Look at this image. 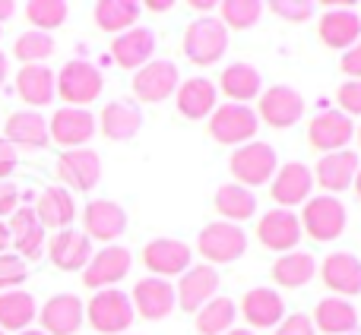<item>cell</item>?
Instances as JSON below:
<instances>
[{
    "label": "cell",
    "mask_w": 361,
    "mask_h": 335,
    "mask_svg": "<svg viewBox=\"0 0 361 335\" xmlns=\"http://www.w3.org/2000/svg\"><path fill=\"white\" fill-rule=\"evenodd\" d=\"M102 70L89 61H70L63 63V70L57 73V95L70 105H92L102 95Z\"/></svg>",
    "instance_id": "cell-7"
},
{
    "label": "cell",
    "mask_w": 361,
    "mask_h": 335,
    "mask_svg": "<svg viewBox=\"0 0 361 335\" xmlns=\"http://www.w3.org/2000/svg\"><path fill=\"white\" fill-rule=\"evenodd\" d=\"M86 317L89 326L102 335H121L130 329L133 323V304H130V294H124L121 288H105L99 291L86 307Z\"/></svg>",
    "instance_id": "cell-1"
},
{
    "label": "cell",
    "mask_w": 361,
    "mask_h": 335,
    "mask_svg": "<svg viewBox=\"0 0 361 335\" xmlns=\"http://www.w3.org/2000/svg\"><path fill=\"white\" fill-rule=\"evenodd\" d=\"M355 137V127H352V118H345L343 111H324L307 124V139H311L314 149L320 152H343L345 146Z\"/></svg>",
    "instance_id": "cell-18"
},
{
    "label": "cell",
    "mask_w": 361,
    "mask_h": 335,
    "mask_svg": "<svg viewBox=\"0 0 361 335\" xmlns=\"http://www.w3.org/2000/svg\"><path fill=\"white\" fill-rule=\"evenodd\" d=\"M269 190H273V199L286 209L292 206H301L311 199V190H314V171L307 168L305 162H288L282 168H276L273 180H269Z\"/></svg>",
    "instance_id": "cell-17"
},
{
    "label": "cell",
    "mask_w": 361,
    "mask_h": 335,
    "mask_svg": "<svg viewBox=\"0 0 361 335\" xmlns=\"http://www.w3.org/2000/svg\"><path fill=\"white\" fill-rule=\"evenodd\" d=\"M102 133H105L108 139H114V143H127V139H133L140 133V127H143V111H140L133 101H108L105 108H102Z\"/></svg>",
    "instance_id": "cell-30"
},
{
    "label": "cell",
    "mask_w": 361,
    "mask_h": 335,
    "mask_svg": "<svg viewBox=\"0 0 361 335\" xmlns=\"http://www.w3.org/2000/svg\"><path fill=\"white\" fill-rule=\"evenodd\" d=\"M241 313L257 329H273V326H279L286 320V301H282V294L276 288H254V291L244 294Z\"/></svg>",
    "instance_id": "cell-24"
},
{
    "label": "cell",
    "mask_w": 361,
    "mask_h": 335,
    "mask_svg": "<svg viewBox=\"0 0 361 335\" xmlns=\"http://www.w3.org/2000/svg\"><path fill=\"white\" fill-rule=\"evenodd\" d=\"M16 92L32 108L51 105L57 95V73L51 67H44V63H25L16 73Z\"/></svg>",
    "instance_id": "cell-25"
},
{
    "label": "cell",
    "mask_w": 361,
    "mask_h": 335,
    "mask_svg": "<svg viewBox=\"0 0 361 335\" xmlns=\"http://www.w3.org/2000/svg\"><path fill=\"white\" fill-rule=\"evenodd\" d=\"M130 263H133L130 260V250L108 244L105 250L92 253L89 266L82 269V282H86L89 288H99V291H105V288H114L121 279H127V272H130Z\"/></svg>",
    "instance_id": "cell-10"
},
{
    "label": "cell",
    "mask_w": 361,
    "mask_h": 335,
    "mask_svg": "<svg viewBox=\"0 0 361 335\" xmlns=\"http://www.w3.org/2000/svg\"><path fill=\"white\" fill-rule=\"evenodd\" d=\"M13 13H16V4L13 0H0V23H6Z\"/></svg>",
    "instance_id": "cell-51"
},
{
    "label": "cell",
    "mask_w": 361,
    "mask_h": 335,
    "mask_svg": "<svg viewBox=\"0 0 361 335\" xmlns=\"http://www.w3.org/2000/svg\"><path fill=\"white\" fill-rule=\"evenodd\" d=\"M175 99H178V111L184 114L187 120H203L216 111V82L203 80V76L187 80L178 86Z\"/></svg>",
    "instance_id": "cell-33"
},
{
    "label": "cell",
    "mask_w": 361,
    "mask_h": 335,
    "mask_svg": "<svg viewBox=\"0 0 361 335\" xmlns=\"http://www.w3.org/2000/svg\"><path fill=\"white\" fill-rule=\"evenodd\" d=\"M146 10H152V13H165V10H171L175 6V0H146Z\"/></svg>",
    "instance_id": "cell-50"
},
{
    "label": "cell",
    "mask_w": 361,
    "mask_h": 335,
    "mask_svg": "<svg viewBox=\"0 0 361 335\" xmlns=\"http://www.w3.org/2000/svg\"><path fill=\"white\" fill-rule=\"evenodd\" d=\"M19 190L16 184H6V180H0V222H4V215H13V212L19 209Z\"/></svg>",
    "instance_id": "cell-47"
},
{
    "label": "cell",
    "mask_w": 361,
    "mask_h": 335,
    "mask_svg": "<svg viewBox=\"0 0 361 335\" xmlns=\"http://www.w3.org/2000/svg\"><path fill=\"white\" fill-rule=\"evenodd\" d=\"M0 335H6V332H4V329H0Z\"/></svg>",
    "instance_id": "cell-59"
},
{
    "label": "cell",
    "mask_w": 361,
    "mask_h": 335,
    "mask_svg": "<svg viewBox=\"0 0 361 335\" xmlns=\"http://www.w3.org/2000/svg\"><path fill=\"white\" fill-rule=\"evenodd\" d=\"M38 215V222H42V228H70V222L76 218V206H73V196H70V190H63V187H48V190L38 196V203L32 206Z\"/></svg>",
    "instance_id": "cell-34"
},
{
    "label": "cell",
    "mask_w": 361,
    "mask_h": 335,
    "mask_svg": "<svg viewBox=\"0 0 361 335\" xmlns=\"http://www.w3.org/2000/svg\"><path fill=\"white\" fill-rule=\"evenodd\" d=\"M25 275H29V266L25 260L13 253H0V291H13L16 285H23Z\"/></svg>",
    "instance_id": "cell-44"
},
{
    "label": "cell",
    "mask_w": 361,
    "mask_h": 335,
    "mask_svg": "<svg viewBox=\"0 0 361 335\" xmlns=\"http://www.w3.org/2000/svg\"><path fill=\"white\" fill-rule=\"evenodd\" d=\"M67 13H70V6L63 4V0H29V4H25L29 23L35 25L38 32H48V35H51V29L67 23Z\"/></svg>",
    "instance_id": "cell-41"
},
{
    "label": "cell",
    "mask_w": 361,
    "mask_h": 335,
    "mask_svg": "<svg viewBox=\"0 0 361 335\" xmlns=\"http://www.w3.org/2000/svg\"><path fill=\"white\" fill-rule=\"evenodd\" d=\"M225 335H254V332H250V329H228Z\"/></svg>",
    "instance_id": "cell-56"
},
{
    "label": "cell",
    "mask_w": 361,
    "mask_h": 335,
    "mask_svg": "<svg viewBox=\"0 0 361 335\" xmlns=\"http://www.w3.org/2000/svg\"><path fill=\"white\" fill-rule=\"evenodd\" d=\"M320 279L336 298H355L361 294V260L355 253H330L324 260Z\"/></svg>",
    "instance_id": "cell-23"
},
{
    "label": "cell",
    "mask_w": 361,
    "mask_h": 335,
    "mask_svg": "<svg viewBox=\"0 0 361 335\" xmlns=\"http://www.w3.org/2000/svg\"><path fill=\"white\" fill-rule=\"evenodd\" d=\"M219 89L231 99V105H247L250 99H257V95L263 92V76L254 63L238 61V63H228V67L222 70Z\"/></svg>",
    "instance_id": "cell-28"
},
{
    "label": "cell",
    "mask_w": 361,
    "mask_h": 335,
    "mask_svg": "<svg viewBox=\"0 0 361 335\" xmlns=\"http://www.w3.org/2000/svg\"><path fill=\"white\" fill-rule=\"evenodd\" d=\"M6 73H10V57L0 51V86H4V80H6Z\"/></svg>",
    "instance_id": "cell-53"
},
{
    "label": "cell",
    "mask_w": 361,
    "mask_h": 335,
    "mask_svg": "<svg viewBox=\"0 0 361 335\" xmlns=\"http://www.w3.org/2000/svg\"><path fill=\"white\" fill-rule=\"evenodd\" d=\"M358 143H361V130H358Z\"/></svg>",
    "instance_id": "cell-58"
},
{
    "label": "cell",
    "mask_w": 361,
    "mask_h": 335,
    "mask_svg": "<svg viewBox=\"0 0 361 335\" xmlns=\"http://www.w3.org/2000/svg\"><path fill=\"white\" fill-rule=\"evenodd\" d=\"M10 247V228H6V222H0V253Z\"/></svg>",
    "instance_id": "cell-52"
},
{
    "label": "cell",
    "mask_w": 361,
    "mask_h": 335,
    "mask_svg": "<svg viewBox=\"0 0 361 335\" xmlns=\"http://www.w3.org/2000/svg\"><path fill=\"white\" fill-rule=\"evenodd\" d=\"M301 231L314 237V241H336L345 231V222H349V212H345L343 199L336 196H314L305 203V212H301Z\"/></svg>",
    "instance_id": "cell-5"
},
{
    "label": "cell",
    "mask_w": 361,
    "mask_h": 335,
    "mask_svg": "<svg viewBox=\"0 0 361 335\" xmlns=\"http://www.w3.org/2000/svg\"><path fill=\"white\" fill-rule=\"evenodd\" d=\"M48 137L63 149H86V143L95 137V118L86 108H61L48 124Z\"/></svg>",
    "instance_id": "cell-13"
},
{
    "label": "cell",
    "mask_w": 361,
    "mask_h": 335,
    "mask_svg": "<svg viewBox=\"0 0 361 335\" xmlns=\"http://www.w3.org/2000/svg\"><path fill=\"white\" fill-rule=\"evenodd\" d=\"M190 6H197L200 13H206V10H212L216 4H212V0H190Z\"/></svg>",
    "instance_id": "cell-54"
},
{
    "label": "cell",
    "mask_w": 361,
    "mask_h": 335,
    "mask_svg": "<svg viewBox=\"0 0 361 335\" xmlns=\"http://www.w3.org/2000/svg\"><path fill=\"white\" fill-rule=\"evenodd\" d=\"M216 209L225 215V222L238 225L257 212V196L254 190H247L241 184H225L216 190Z\"/></svg>",
    "instance_id": "cell-38"
},
{
    "label": "cell",
    "mask_w": 361,
    "mask_h": 335,
    "mask_svg": "<svg viewBox=\"0 0 361 335\" xmlns=\"http://www.w3.org/2000/svg\"><path fill=\"white\" fill-rule=\"evenodd\" d=\"M269 10L276 13L279 19H286V23H307V19L314 16V0H273V4H267Z\"/></svg>",
    "instance_id": "cell-43"
},
{
    "label": "cell",
    "mask_w": 361,
    "mask_h": 335,
    "mask_svg": "<svg viewBox=\"0 0 361 335\" xmlns=\"http://www.w3.org/2000/svg\"><path fill=\"white\" fill-rule=\"evenodd\" d=\"M222 6V25L225 29H250L263 16V0H225Z\"/></svg>",
    "instance_id": "cell-42"
},
{
    "label": "cell",
    "mask_w": 361,
    "mask_h": 335,
    "mask_svg": "<svg viewBox=\"0 0 361 335\" xmlns=\"http://www.w3.org/2000/svg\"><path fill=\"white\" fill-rule=\"evenodd\" d=\"M257 118H263L276 130H288L305 118V99L292 86H273L260 95V114Z\"/></svg>",
    "instance_id": "cell-11"
},
{
    "label": "cell",
    "mask_w": 361,
    "mask_h": 335,
    "mask_svg": "<svg viewBox=\"0 0 361 335\" xmlns=\"http://www.w3.org/2000/svg\"><path fill=\"white\" fill-rule=\"evenodd\" d=\"M143 263L156 279H171V275H184L190 269V247L175 237H156L146 244Z\"/></svg>",
    "instance_id": "cell-14"
},
{
    "label": "cell",
    "mask_w": 361,
    "mask_h": 335,
    "mask_svg": "<svg viewBox=\"0 0 361 335\" xmlns=\"http://www.w3.org/2000/svg\"><path fill=\"white\" fill-rule=\"evenodd\" d=\"M19 158H16V149H13L6 139H0V180H6L13 171H16Z\"/></svg>",
    "instance_id": "cell-49"
},
{
    "label": "cell",
    "mask_w": 361,
    "mask_h": 335,
    "mask_svg": "<svg viewBox=\"0 0 361 335\" xmlns=\"http://www.w3.org/2000/svg\"><path fill=\"white\" fill-rule=\"evenodd\" d=\"M54 48L57 44L48 32L32 29V32H23V35L16 38L13 54H16V61H23V67H25V63H44V57L54 54Z\"/></svg>",
    "instance_id": "cell-40"
},
{
    "label": "cell",
    "mask_w": 361,
    "mask_h": 335,
    "mask_svg": "<svg viewBox=\"0 0 361 335\" xmlns=\"http://www.w3.org/2000/svg\"><path fill=\"white\" fill-rule=\"evenodd\" d=\"M336 99H339V105L345 108V118H349V114H361V80L343 82Z\"/></svg>",
    "instance_id": "cell-46"
},
{
    "label": "cell",
    "mask_w": 361,
    "mask_h": 335,
    "mask_svg": "<svg viewBox=\"0 0 361 335\" xmlns=\"http://www.w3.org/2000/svg\"><path fill=\"white\" fill-rule=\"evenodd\" d=\"M197 250H200V256L209 263H235V260H241V253L247 250V234H244L241 225L212 222L200 231Z\"/></svg>",
    "instance_id": "cell-6"
},
{
    "label": "cell",
    "mask_w": 361,
    "mask_h": 335,
    "mask_svg": "<svg viewBox=\"0 0 361 335\" xmlns=\"http://www.w3.org/2000/svg\"><path fill=\"white\" fill-rule=\"evenodd\" d=\"M228 168L235 174V180L241 187H260V184H269L279 168V158H276V149L269 143H244L231 152L228 158Z\"/></svg>",
    "instance_id": "cell-3"
},
{
    "label": "cell",
    "mask_w": 361,
    "mask_h": 335,
    "mask_svg": "<svg viewBox=\"0 0 361 335\" xmlns=\"http://www.w3.org/2000/svg\"><path fill=\"white\" fill-rule=\"evenodd\" d=\"M44 335H76L86 320V304L76 294H54L48 304L38 310Z\"/></svg>",
    "instance_id": "cell-16"
},
{
    "label": "cell",
    "mask_w": 361,
    "mask_h": 335,
    "mask_svg": "<svg viewBox=\"0 0 361 335\" xmlns=\"http://www.w3.org/2000/svg\"><path fill=\"white\" fill-rule=\"evenodd\" d=\"M10 244L19 250V260H38L42 256V250H44V228H42V222H38V215H35V209L32 206H23V209H16L13 212V218H10Z\"/></svg>",
    "instance_id": "cell-26"
},
{
    "label": "cell",
    "mask_w": 361,
    "mask_h": 335,
    "mask_svg": "<svg viewBox=\"0 0 361 335\" xmlns=\"http://www.w3.org/2000/svg\"><path fill=\"white\" fill-rule=\"evenodd\" d=\"M82 222H86V237L111 244L127 231V212L114 199H92L82 212Z\"/></svg>",
    "instance_id": "cell-20"
},
{
    "label": "cell",
    "mask_w": 361,
    "mask_h": 335,
    "mask_svg": "<svg viewBox=\"0 0 361 335\" xmlns=\"http://www.w3.org/2000/svg\"><path fill=\"white\" fill-rule=\"evenodd\" d=\"M6 143L13 146V149H44V146L51 143L48 137V120L42 118L38 111H16L10 114V120H6Z\"/></svg>",
    "instance_id": "cell-29"
},
{
    "label": "cell",
    "mask_w": 361,
    "mask_h": 335,
    "mask_svg": "<svg viewBox=\"0 0 361 335\" xmlns=\"http://www.w3.org/2000/svg\"><path fill=\"white\" fill-rule=\"evenodd\" d=\"M57 177L73 190H92L102 180V158L92 149H67L57 162Z\"/></svg>",
    "instance_id": "cell-22"
},
{
    "label": "cell",
    "mask_w": 361,
    "mask_h": 335,
    "mask_svg": "<svg viewBox=\"0 0 361 335\" xmlns=\"http://www.w3.org/2000/svg\"><path fill=\"white\" fill-rule=\"evenodd\" d=\"M38 317L35 298L29 291H0V329L4 332H23L29 329V323Z\"/></svg>",
    "instance_id": "cell-35"
},
{
    "label": "cell",
    "mask_w": 361,
    "mask_h": 335,
    "mask_svg": "<svg viewBox=\"0 0 361 335\" xmlns=\"http://www.w3.org/2000/svg\"><path fill=\"white\" fill-rule=\"evenodd\" d=\"M111 54H114V61H118V67L140 70L156 54V35H152V29H146V25H133V29L114 35Z\"/></svg>",
    "instance_id": "cell-21"
},
{
    "label": "cell",
    "mask_w": 361,
    "mask_h": 335,
    "mask_svg": "<svg viewBox=\"0 0 361 335\" xmlns=\"http://www.w3.org/2000/svg\"><path fill=\"white\" fill-rule=\"evenodd\" d=\"M238 307L231 298H212L209 304H203L197 310V332L200 335H225L235 329Z\"/></svg>",
    "instance_id": "cell-39"
},
{
    "label": "cell",
    "mask_w": 361,
    "mask_h": 335,
    "mask_svg": "<svg viewBox=\"0 0 361 335\" xmlns=\"http://www.w3.org/2000/svg\"><path fill=\"white\" fill-rule=\"evenodd\" d=\"M352 187H355V193H358V199H361V168H358V174H355V184H352Z\"/></svg>",
    "instance_id": "cell-55"
},
{
    "label": "cell",
    "mask_w": 361,
    "mask_h": 335,
    "mask_svg": "<svg viewBox=\"0 0 361 335\" xmlns=\"http://www.w3.org/2000/svg\"><path fill=\"white\" fill-rule=\"evenodd\" d=\"M314 329L326 332V335H349L358 329V310L349 304L345 298H324L314 310Z\"/></svg>",
    "instance_id": "cell-31"
},
{
    "label": "cell",
    "mask_w": 361,
    "mask_h": 335,
    "mask_svg": "<svg viewBox=\"0 0 361 335\" xmlns=\"http://www.w3.org/2000/svg\"><path fill=\"white\" fill-rule=\"evenodd\" d=\"M180 86V73L171 61H149L146 67L137 70L133 76V92H137L140 101H165L169 95H175Z\"/></svg>",
    "instance_id": "cell-9"
},
{
    "label": "cell",
    "mask_w": 361,
    "mask_h": 335,
    "mask_svg": "<svg viewBox=\"0 0 361 335\" xmlns=\"http://www.w3.org/2000/svg\"><path fill=\"white\" fill-rule=\"evenodd\" d=\"M228 51V29L216 16H200L184 32V54L200 67H209Z\"/></svg>",
    "instance_id": "cell-2"
},
{
    "label": "cell",
    "mask_w": 361,
    "mask_h": 335,
    "mask_svg": "<svg viewBox=\"0 0 361 335\" xmlns=\"http://www.w3.org/2000/svg\"><path fill=\"white\" fill-rule=\"evenodd\" d=\"M301 222L292 209H273L260 218L257 225V237L267 250H276V253H292L301 241Z\"/></svg>",
    "instance_id": "cell-15"
},
{
    "label": "cell",
    "mask_w": 361,
    "mask_h": 335,
    "mask_svg": "<svg viewBox=\"0 0 361 335\" xmlns=\"http://www.w3.org/2000/svg\"><path fill=\"white\" fill-rule=\"evenodd\" d=\"M339 67H343L345 76H352V80H361V42L352 44V48L345 51V57L339 61Z\"/></svg>",
    "instance_id": "cell-48"
},
{
    "label": "cell",
    "mask_w": 361,
    "mask_h": 335,
    "mask_svg": "<svg viewBox=\"0 0 361 335\" xmlns=\"http://www.w3.org/2000/svg\"><path fill=\"white\" fill-rule=\"evenodd\" d=\"M314 275H317V263H314L311 253H301V250L282 253L273 266V279L282 288H305Z\"/></svg>",
    "instance_id": "cell-36"
},
{
    "label": "cell",
    "mask_w": 361,
    "mask_h": 335,
    "mask_svg": "<svg viewBox=\"0 0 361 335\" xmlns=\"http://www.w3.org/2000/svg\"><path fill=\"white\" fill-rule=\"evenodd\" d=\"M219 291V272L216 266L209 263H200V266H190L184 275L178 279L175 285V298H178V307L187 313H197L203 304H209Z\"/></svg>",
    "instance_id": "cell-8"
},
{
    "label": "cell",
    "mask_w": 361,
    "mask_h": 335,
    "mask_svg": "<svg viewBox=\"0 0 361 335\" xmlns=\"http://www.w3.org/2000/svg\"><path fill=\"white\" fill-rule=\"evenodd\" d=\"M140 19V4L137 0H99L95 4V25L102 32H127L133 29Z\"/></svg>",
    "instance_id": "cell-37"
},
{
    "label": "cell",
    "mask_w": 361,
    "mask_h": 335,
    "mask_svg": "<svg viewBox=\"0 0 361 335\" xmlns=\"http://www.w3.org/2000/svg\"><path fill=\"white\" fill-rule=\"evenodd\" d=\"M51 263H54L57 269H63V272H76V269H86L89 260H92V244H89L86 234H80V231L73 228H63L61 234L51 237Z\"/></svg>",
    "instance_id": "cell-27"
},
{
    "label": "cell",
    "mask_w": 361,
    "mask_h": 335,
    "mask_svg": "<svg viewBox=\"0 0 361 335\" xmlns=\"http://www.w3.org/2000/svg\"><path fill=\"white\" fill-rule=\"evenodd\" d=\"M257 127H260V118L247 105H231L228 101V105H216V111L209 114V133L222 146L254 143Z\"/></svg>",
    "instance_id": "cell-4"
},
{
    "label": "cell",
    "mask_w": 361,
    "mask_h": 335,
    "mask_svg": "<svg viewBox=\"0 0 361 335\" xmlns=\"http://www.w3.org/2000/svg\"><path fill=\"white\" fill-rule=\"evenodd\" d=\"M276 335H317V329H314L307 313H292V317H286L276 326Z\"/></svg>",
    "instance_id": "cell-45"
},
{
    "label": "cell",
    "mask_w": 361,
    "mask_h": 335,
    "mask_svg": "<svg viewBox=\"0 0 361 335\" xmlns=\"http://www.w3.org/2000/svg\"><path fill=\"white\" fill-rule=\"evenodd\" d=\"M358 168H361V162H358L355 152H349V149L330 152V156H324L317 162V180H320V187L330 190V196H333V193H343L345 187L355 184Z\"/></svg>",
    "instance_id": "cell-32"
},
{
    "label": "cell",
    "mask_w": 361,
    "mask_h": 335,
    "mask_svg": "<svg viewBox=\"0 0 361 335\" xmlns=\"http://www.w3.org/2000/svg\"><path fill=\"white\" fill-rule=\"evenodd\" d=\"M317 35L326 48H336V51H349L352 44L361 42V16L349 6H333L320 16L317 25Z\"/></svg>",
    "instance_id": "cell-19"
},
{
    "label": "cell",
    "mask_w": 361,
    "mask_h": 335,
    "mask_svg": "<svg viewBox=\"0 0 361 335\" xmlns=\"http://www.w3.org/2000/svg\"><path fill=\"white\" fill-rule=\"evenodd\" d=\"M130 304H133V313H140L143 320H165L178 304L175 285H171L169 279H156V275L140 279L137 285H133Z\"/></svg>",
    "instance_id": "cell-12"
},
{
    "label": "cell",
    "mask_w": 361,
    "mask_h": 335,
    "mask_svg": "<svg viewBox=\"0 0 361 335\" xmlns=\"http://www.w3.org/2000/svg\"><path fill=\"white\" fill-rule=\"evenodd\" d=\"M19 335H44V332H42V329H23Z\"/></svg>",
    "instance_id": "cell-57"
}]
</instances>
